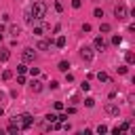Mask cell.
Returning <instances> with one entry per match:
<instances>
[{"instance_id":"1","label":"cell","mask_w":135,"mask_h":135,"mask_svg":"<svg viewBox=\"0 0 135 135\" xmlns=\"http://www.w3.org/2000/svg\"><path fill=\"white\" fill-rule=\"evenodd\" d=\"M30 13H32L34 19H42L46 15V2L44 0H34L32 6H30Z\"/></svg>"},{"instance_id":"2","label":"cell","mask_w":135,"mask_h":135,"mask_svg":"<svg viewBox=\"0 0 135 135\" xmlns=\"http://www.w3.org/2000/svg\"><path fill=\"white\" fill-rule=\"evenodd\" d=\"M13 122H17L19 124V129H27V127H32L34 124V118L30 116V114H21V116H15V120Z\"/></svg>"},{"instance_id":"3","label":"cell","mask_w":135,"mask_h":135,"mask_svg":"<svg viewBox=\"0 0 135 135\" xmlns=\"http://www.w3.org/2000/svg\"><path fill=\"white\" fill-rule=\"evenodd\" d=\"M127 15H129V11H127V6H124V4H116V6H114V17H116L118 21L127 19Z\"/></svg>"},{"instance_id":"4","label":"cell","mask_w":135,"mask_h":135,"mask_svg":"<svg viewBox=\"0 0 135 135\" xmlns=\"http://www.w3.org/2000/svg\"><path fill=\"white\" fill-rule=\"evenodd\" d=\"M80 57H82L84 61H91V59H93V49H91V46H80Z\"/></svg>"},{"instance_id":"5","label":"cell","mask_w":135,"mask_h":135,"mask_svg":"<svg viewBox=\"0 0 135 135\" xmlns=\"http://www.w3.org/2000/svg\"><path fill=\"white\" fill-rule=\"evenodd\" d=\"M21 57H23V61H25V63H30V61H34V57H36V53H34V49H23V53H21Z\"/></svg>"},{"instance_id":"6","label":"cell","mask_w":135,"mask_h":135,"mask_svg":"<svg viewBox=\"0 0 135 135\" xmlns=\"http://www.w3.org/2000/svg\"><path fill=\"white\" fill-rule=\"evenodd\" d=\"M105 112H108L110 116H118V112H120V108H118L116 103H105Z\"/></svg>"},{"instance_id":"7","label":"cell","mask_w":135,"mask_h":135,"mask_svg":"<svg viewBox=\"0 0 135 135\" xmlns=\"http://www.w3.org/2000/svg\"><path fill=\"white\" fill-rule=\"evenodd\" d=\"M46 30H49V25H46V23H44V25H42V23H36V25H34V34H36V36H42Z\"/></svg>"},{"instance_id":"8","label":"cell","mask_w":135,"mask_h":135,"mask_svg":"<svg viewBox=\"0 0 135 135\" xmlns=\"http://www.w3.org/2000/svg\"><path fill=\"white\" fill-rule=\"evenodd\" d=\"M93 46H95L97 51H103V49H105V40H103L101 36H97V38L93 40Z\"/></svg>"},{"instance_id":"9","label":"cell","mask_w":135,"mask_h":135,"mask_svg":"<svg viewBox=\"0 0 135 135\" xmlns=\"http://www.w3.org/2000/svg\"><path fill=\"white\" fill-rule=\"evenodd\" d=\"M30 89H32L34 93H40V91H42V82H40V80H32V82H30Z\"/></svg>"},{"instance_id":"10","label":"cell","mask_w":135,"mask_h":135,"mask_svg":"<svg viewBox=\"0 0 135 135\" xmlns=\"http://www.w3.org/2000/svg\"><path fill=\"white\" fill-rule=\"evenodd\" d=\"M51 49V40H38V51H49Z\"/></svg>"},{"instance_id":"11","label":"cell","mask_w":135,"mask_h":135,"mask_svg":"<svg viewBox=\"0 0 135 135\" xmlns=\"http://www.w3.org/2000/svg\"><path fill=\"white\" fill-rule=\"evenodd\" d=\"M8 32H11V36H13V38H17V36L21 34V27H19V25H11V30H8Z\"/></svg>"},{"instance_id":"12","label":"cell","mask_w":135,"mask_h":135,"mask_svg":"<svg viewBox=\"0 0 135 135\" xmlns=\"http://www.w3.org/2000/svg\"><path fill=\"white\" fill-rule=\"evenodd\" d=\"M65 42H68V40H65V36H59V38L55 40V44H57L59 49H63V46H65Z\"/></svg>"},{"instance_id":"13","label":"cell","mask_w":135,"mask_h":135,"mask_svg":"<svg viewBox=\"0 0 135 135\" xmlns=\"http://www.w3.org/2000/svg\"><path fill=\"white\" fill-rule=\"evenodd\" d=\"M124 59H127V63H133V61H135V53H133V51H127Z\"/></svg>"},{"instance_id":"14","label":"cell","mask_w":135,"mask_h":135,"mask_svg":"<svg viewBox=\"0 0 135 135\" xmlns=\"http://www.w3.org/2000/svg\"><path fill=\"white\" fill-rule=\"evenodd\" d=\"M11 78H13V72L11 70H4L2 72V80H11Z\"/></svg>"},{"instance_id":"15","label":"cell","mask_w":135,"mask_h":135,"mask_svg":"<svg viewBox=\"0 0 135 135\" xmlns=\"http://www.w3.org/2000/svg\"><path fill=\"white\" fill-rule=\"evenodd\" d=\"M97 78H99V80H101V82H108V80H110V78H108V74H105V72H99V74H97Z\"/></svg>"},{"instance_id":"16","label":"cell","mask_w":135,"mask_h":135,"mask_svg":"<svg viewBox=\"0 0 135 135\" xmlns=\"http://www.w3.org/2000/svg\"><path fill=\"white\" fill-rule=\"evenodd\" d=\"M8 57H11V53H8V51H2V53H0V61H6Z\"/></svg>"},{"instance_id":"17","label":"cell","mask_w":135,"mask_h":135,"mask_svg":"<svg viewBox=\"0 0 135 135\" xmlns=\"http://www.w3.org/2000/svg\"><path fill=\"white\" fill-rule=\"evenodd\" d=\"M68 68H70L68 61H61V63H59V70H61V72H68Z\"/></svg>"},{"instance_id":"18","label":"cell","mask_w":135,"mask_h":135,"mask_svg":"<svg viewBox=\"0 0 135 135\" xmlns=\"http://www.w3.org/2000/svg\"><path fill=\"white\" fill-rule=\"evenodd\" d=\"M17 72H19V74H25V72H27V65H25V63L17 65Z\"/></svg>"},{"instance_id":"19","label":"cell","mask_w":135,"mask_h":135,"mask_svg":"<svg viewBox=\"0 0 135 135\" xmlns=\"http://www.w3.org/2000/svg\"><path fill=\"white\" fill-rule=\"evenodd\" d=\"M78 99H80L78 93H72V95H70V103H78Z\"/></svg>"},{"instance_id":"20","label":"cell","mask_w":135,"mask_h":135,"mask_svg":"<svg viewBox=\"0 0 135 135\" xmlns=\"http://www.w3.org/2000/svg\"><path fill=\"white\" fill-rule=\"evenodd\" d=\"M84 103H86V108H93V105H95V99H93V97H86Z\"/></svg>"},{"instance_id":"21","label":"cell","mask_w":135,"mask_h":135,"mask_svg":"<svg viewBox=\"0 0 135 135\" xmlns=\"http://www.w3.org/2000/svg\"><path fill=\"white\" fill-rule=\"evenodd\" d=\"M120 42H122V38H120V36H114V38H112V44H116V46H118Z\"/></svg>"},{"instance_id":"22","label":"cell","mask_w":135,"mask_h":135,"mask_svg":"<svg viewBox=\"0 0 135 135\" xmlns=\"http://www.w3.org/2000/svg\"><path fill=\"white\" fill-rule=\"evenodd\" d=\"M27 70H30V74H32V76H38V74H40V70H38V68H27Z\"/></svg>"},{"instance_id":"23","label":"cell","mask_w":135,"mask_h":135,"mask_svg":"<svg viewBox=\"0 0 135 135\" xmlns=\"http://www.w3.org/2000/svg\"><path fill=\"white\" fill-rule=\"evenodd\" d=\"M80 89H82V91H89V89H91V84H89L86 80H82V84H80Z\"/></svg>"},{"instance_id":"24","label":"cell","mask_w":135,"mask_h":135,"mask_svg":"<svg viewBox=\"0 0 135 135\" xmlns=\"http://www.w3.org/2000/svg\"><path fill=\"white\" fill-rule=\"evenodd\" d=\"M129 127H131V124H129V122H122V124H120V127H118V129H120V133H122V131H129Z\"/></svg>"},{"instance_id":"25","label":"cell","mask_w":135,"mask_h":135,"mask_svg":"<svg viewBox=\"0 0 135 135\" xmlns=\"http://www.w3.org/2000/svg\"><path fill=\"white\" fill-rule=\"evenodd\" d=\"M97 133H108V127H105V124H99V127H97Z\"/></svg>"},{"instance_id":"26","label":"cell","mask_w":135,"mask_h":135,"mask_svg":"<svg viewBox=\"0 0 135 135\" xmlns=\"http://www.w3.org/2000/svg\"><path fill=\"white\" fill-rule=\"evenodd\" d=\"M99 32H110V25H108V23H101V27H99Z\"/></svg>"},{"instance_id":"27","label":"cell","mask_w":135,"mask_h":135,"mask_svg":"<svg viewBox=\"0 0 135 135\" xmlns=\"http://www.w3.org/2000/svg\"><path fill=\"white\" fill-rule=\"evenodd\" d=\"M17 84H25V76H23V74H19V78H17Z\"/></svg>"},{"instance_id":"28","label":"cell","mask_w":135,"mask_h":135,"mask_svg":"<svg viewBox=\"0 0 135 135\" xmlns=\"http://www.w3.org/2000/svg\"><path fill=\"white\" fill-rule=\"evenodd\" d=\"M57 120H59V122H65V120H68V114H59Z\"/></svg>"},{"instance_id":"29","label":"cell","mask_w":135,"mask_h":135,"mask_svg":"<svg viewBox=\"0 0 135 135\" xmlns=\"http://www.w3.org/2000/svg\"><path fill=\"white\" fill-rule=\"evenodd\" d=\"M72 6H74V8H80L82 2H80V0H72Z\"/></svg>"},{"instance_id":"30","label":"cell","mask_w":135,"mask_h":135,"mask_svg":"<svg viewBox=\"0 0 135 135\" xmlns=\"http://www.w3.org/2000/svg\"><path fill=\"white\" fill-rule=\"evenodd\" d=\"M95 17H99V19H101V17H103V11H101V8H95Z\"/></svg>"},{"instance_id":"31","label":"cell","mask_w":135,"mask_h":135,"mask_svg":"<svg viewBox=\"0 0 135 135\" xmlns=\"http://www.w3.org/2000/svg\"><path fill=\"white\" fill-rule=\"evenodd\" d=\"M55 8H57V11L61 13V11H63V4H61V2H55Z\"/></svg>"},{"instance_id":"32","label":"cell","mask_w":135,"mask_h":135,"mask_svg":"<svg viewBox=\"0 0 135 135\" xmlns=\"http://www.w3.org/2000/svg\"><path fill=\"white\" fill-rule=\"evenodd\" d=\"M46 120H49V122H53V120H57V116H55V114H49V116H46Z\"/></svg>"},{"instance_id":"33","label":"cell","mask_w":135,"mask_h":135,"mask_svg":"<svg viewBox=\"0 0 135 135\" xmlns=\"http://www.w3.org/2000/svg\"><path fill=\"white\" fill-rule=\"evenodd\" d=\"M2 97H4V95H2V91H0V101H2Z\"/></svg>"},{"instance_id":"34","label":"cell","mask_w":135,"mask_h":135,"mask_svg":"<svg viewBox=\"0 0 135 135\" xmlns=\"http://www.w3.org/2000/svg\"><path fill=\"white\" fill-rule=\"evenodd\" d=\"M0 42H2V32H0Z\"/></svg>"},{"instance_id":"35","label":"cell","mask_w":135,"mask_h":135,"mask_svg":"<svg viewBox=\"0 0 135 135\" xmlns=\"http://www.w3.org/2000/svg\"><path fill=\"white\" fill-rule=\"evenodd\" d=\"M0 116H2V108H0Z\"/></svg>"}]
</instances>
